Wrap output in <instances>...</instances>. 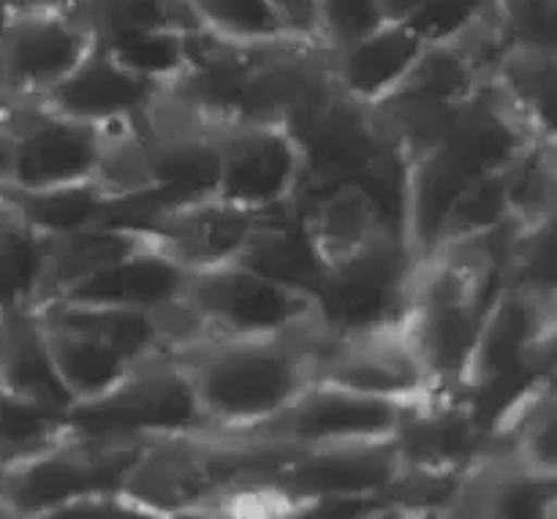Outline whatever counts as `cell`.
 I'll list each match as a JSON object with an SVG mask.
<instances>
[{
    "mask_svg": "<svg viewBox=\"0 0 557 519\" xmlns=\"http://www.w3.org/2000/svg\"><path fill=\"white\" fill-rule=\"evenodd\" d=\"M315 332L177 343L172 354L188 375L207 435L237 438L281 413L310 384Z\"/></svg>",
    "mask_w": 557,
    "mask_h": 519,
    "instance_id": "1",
    "label": "cell"
},
{
    "mask_svg": "<svg viewBox=\"0 0 557 519\" xmlns=\"http://www.w3.org/2000/svg\"><path fill=\"white\" fill-rule=\"evenodd\" d=\"M286 125L302 152V196L346 183L364 185L397 226L403 158L386 141L373 109L330 85Z\"/></svg>",
    "mask_w": 557,
    "mask_h": 519,
    "instance_id": "2",
    "label": "cell"
},
{
    "mask_svg": "<svg viewBox=\"0 0 557 519\" xmlns=\"http://www.w3.org/2000/svg\"><path fill=\"white\" fill-rule=\"evenodd\" d=\"M172 321L177 343L194 337H272L319 330L313 292L239 261L190 275L183 299L172 308Z\"/></svg>",
    "mask_w": 557,
    "mask_h": 519,
    "instance_id": "3",
    "label": "cell"
},
{
    "mask_svg": "<svg viewBox=\"0 0 557 519\" xmlns=\"http://www.w3.org/2000/svg\"><path fill=\"white\" fill-rule=\"evenodd\" d=\"M5 125L3 188L38 190L98 180L136 123H87L38 101H0Z\"/></svg>",
    "mask_w": 557,
    "mask_h": 519,
    "instance_id": "4",
    "label": "cell"
},
{
    "mask_svg": "<svg viewBox=\"0 0 557 519\" xmlns=\"http://www.w3.org/2000/svg\"><path fill=\"white\" fill-rule=\"evenodd\" d=\"M141 441L90 438L76 430L63 444L0 466V517H58L87 495L123 490Z\"/></svg>",
    "mask_w": 557,
    "mask_h": 519,
    "instance_id": "5",
    "label": "cell"
},
{
    "mask_svg": "<svg viewBox=\"0 0 557 519\" xmlns=\"http://www.w3.org/2000/svg\"><path fill=\"white\" fill-rule=\"evenodd\" d=\"M417 261L389 232L337 267H326L315 286L321 335H359L406 324Z\"/></svg>",
    "mask_w": 557,
    "mask_h": 519,
    "instance_id": "6",
    "label": "cell"
},
{
    "mask_svg": "<svg viewBox=\"0 0 557 519\" xmlns=\"http://www.w3.org/2000/svg\"><path fill=\"white\" fill-rule=\"evenodd\" d=\"M69 417L90 438L141 441L152 435L207 433L188 375L172 351L139 362L112 392L74 406Z\"/></svg>",
    "mask_w": 557,
    "mask_h": 519,
    "instance_id": "7",
    "label": "cell"
},
{
    "mask_svg": "<svg viewBox=\"0 0 557 519\" xmlns=\"http://www.w3.org/2000/svg\"><path fill=\"white\" fill-rule=\"evenodd\" d=\"M417 403L359 395L341 386L310 381L270 422L226 441L267 446V449H319V446L389 441L395 438L400 422Z\"/></svg>",
    "mask_w": 557,
    "mask_h": 519,
    "instance_id": "8",
    "label": "cell"
},
{
    "mask_svg": "<svg viewBox=\"0 0 557 519\" xmlns=\"http://www.w3.org/2000/svg\"><path fill=\"white\" fill-rule=\"evenodd\" d=\"M250 479L281 490L294 504V517H302L313 504L389 495L406 479V468L389 438L319 449H277Z\"/></svg>",
    "mask_w": 557,
    "mask_h": 519,
    "instance_id": "9",
    "label": "cell"
},
{
    "mask_svg": "<svg viewBox=\"0 0 557 519\" xmlns=\"http://www.w3.org/2000/svg\"><path fill=\"white\" fill-rule=\"evenodd\" d=\"M218 177L212 196L245 210L286 212L302 199V152L283 123H226L212 131Z\"/></svg>",
    "mask_w": 557,
    "mask_h": 519,
    "instance_id": "10",
    "label": "cell"
},
{
    "mask_svg": "<svg viewBox=\"0 0 557 519\" xmlns=\"http://www.w3.org/2000/svg\"><path fill=\"white\" fill-rule=\"evenodd\" d=\"M310 381L400 403L444 392L413 351L406 326L359 335L315 332L310 341Z\"/></svg>",
    "mask_w": 557,
    "mask_h": 519,
    "instance_id": "11",
    "label": "cell"
},
{
    "mask_svg": "<svg viewBox=\"0 0 557 519\" xmlns=\"http://www.w3.org/2000/svg\"><path fill=\"white\" fill-rule=\"evenodd\" d=\"M264 218V212L245 210L210 194L150 207L120 223L134 228L158 254L196 275L237 261Z\"/></svg>",
    "mask_w": 557,
    "mask_h": 519,
    "instance_id": "12",
    "label": "cell"
},
{
    "mask_svg": "<svg viewBox=\"0 0 557 519\" xmlns=\"http://www.w3.org/2000/svg\"><path fill=\"white\" fill-rule=\"evenodd\" d=\"M96 47L76 11L0 14V101H38Z\"/></svg>",
    "mask_w": 557,
    "mask_h": 519,
    "instance_id": "13",
    "label": "cell"
},
{
    "mask_svg": "<svg viewBox=\"0 0 557 519\" xmlns=\"http://www.w3.org/2000/svg\"><path fill=\"white\" fill-rule=\"evenodd\" d=\"M487 438V422L468 395L444 390L406 413L392 444L406 477H460L482 460Z\"/></svg>",
    "mask_w": 557,
    "mask_h": 519,
    "instance_id": "14",
    "label": "cell"
},
{
    "mask_svg": "<svg viewBox=\"0 0 557 519\" xmlns=\"http://www.w3.org/2000/svg\"><path fill=\"white\" fill-rule=\"evenodd\" d=\"M163 87L125 69L107 47H92L38 103L87 123H136Z\"/></svg>",
    "mask_w": 557,
    "mask_h": 519,
    "instance_id": "15",
    "label": "cell"
},
{
    "mask_svg": "<svg viewBox=\"0 0 557 519\" xmlns=\"http://www.w3.org/2000/svg\"><path fill=\"white\" fill-rule=\"evenodd\" d=\"M473 177L468 163L446 145L403 161L397 234L417 264L441 245L446 221Z\"/></svg>",
    "mask_w": 557,
    "mask_h": 519,
    "instance_id": "16",
    "label": "cell"
},
{
    "mask_svg": "<svg viewBox=\"0 0 557 519\" xmlns=\"http://www.w3.org/2000/svg\"><path fill=\"white\" fill-rule=\"evenodd\" d=\"M188 281V270L177 267L141 239V245H136L131 254L120 256L117 261L92 272L90 277L74 283L47 302L109 305V308L166 313L183 299Z\"/></svg>",
    "mask_w": 557,
    "mask_h": 519,
    "instance_id": "17",
    "label": "cell"
},
{
    "mask_svg": "<svg viewBox=\"0 0 557 519\" xmlns=\"http://www.w3.org/2000/svg\"><path fill=\"white\" fill-rule=\"evenodd\" d=\"M299 221L324 270L343 264L384 234L397 232L395 221L375 199L373 190L357 183L302 196Z\"/></svg>",
    "mask_w": 557,
    "mask_h": 519,
    "instance_id": "18",
    "label": "cell"
},
{
    "mask_svg": "<svg viewBox=\"0 0 557 519\" xmlns=\"http://www.w3.org/2000/svg\"><path fill=\"white\" fill-rule=\"evenodd\" d=\"M422 47L424 38L411 25L384 22L368 36L330 52L332 85L354 101L373 107L403 85Z\"/></svg>",
    "mask_w": 557,
    "mask_h": 519,
    "instance_id": "19",
    "label": "cell"
},
{
    "mask_svg": "<svg viewBox=\"0 0 557 519\" xmlns=\"http://www.w3.org/2000/svg\"><path fill=\"white\" fill-rule=\"evenodd\" d=\"M542 141L522 125L490 82L457 107L446 147L468 163L473 174L498 172L528 145Z\"/></svg>",
    "mask_w": 557,
    "mask_h": 519,
    "instance_id": "20",
    "label": "cell"
},
{
    "mask_svg": "<svg viewBox=\"0 0 557 519\" xmlns=\"http://www.w3.org/2000/svg\"><path fill=\"white\" fill-rule=\"evenodd\" d=\"M33 313L47 324L69 326L85 332L123 357L141 362L156 354L172 351L177 343L172 313H150V310L109 308V305H76V302H47L33 308Z\"/></svg>",
    "mask_w": 557,
    "mask_h": 519,
    "instance_id": "21",
    "label": "cell"
},
{
    "mask_svg": "<svg viewBox=\"0 0 557 519\" xmlns=\"http://www.w3.org/2000/svg\"><path fill=\"white\" fill-rule=\"evenodd\" d=\"M0 390L69 413L74 400L60 384L44 326L33 310L0 313Z\"/></svg>",
    "mask_w": 557,
    "mask_h": 519,
    "instance_id": "22",
    "label": "cell"
},
{
    "mask_svg": "<svg viewBox=\"0 0 557 519\" xmlns=\"http://www.w3.org/2000/svg\"><path fill=\"white\" fill-rule=\"evenodd\" d=\"M487 82L536 139H557V52L506 47Z\"/></svg>",
    "mask_w": 557,
    "mask_h": 519,
    "instance_id": "23",
    "label": "cell"
},
{
    "mask_svg": "<svg viewBox=\"0 0 557 519\" xmlns=\"http://www.w3.org/2000/svg\"><path fill=\"white\" fill-rule=\"evenodd\" d=\"M141 245V237L125 223H96L65 234H47V259H44L41 288L33 308L58 297L74 283L103 270L120 256ZM30 308V310H33Z\"/></svg>",
    "mask_w": 557,
    "mask_h": 519,
    "instance_id": "24",
    "label": "cell"
},
{
    "mask_svg": "<svg viewBox=\"0 0 557 519\" xmlns=\"http://www.w3.org/2000/svg\"><path fill=\"white\" fill-rule=\"evenodd\" d=\"M41 326L60 384L65 386L74 406L98 400L107 392H112L139 364L134 359L123 357L120 351H114V348H109L107 343L85 335V332L69 330V326L60 324H47V321H41Z\"/></svg>",
    "mask_w": 557,
    "mask_h": 519,
    "instance_id": "25",
    "label": "cell"
},
{
    "mask_svg": "<svg viewBox=\"0 0 557 519\" xmlns=\"http://www.w3.org/2000/svg\"><path fill=\"white\" fill-rule=\"evenodd\" d=\"M0 194L41 234H65L96 223H112L123 201V196L101 177L38 190L0 188Z\"/></svg>",
    "mask_w": 557,
    "mask_h": 519,
    "instance_id": "26",
    "label": "cell"
},
{
    "mask_svg": "<svg viewBox=\"0 0 557 519\" xmlns=\"http://www.w3.org/2000/svg\"><path fill=\"white\" fill-rule=\"evenodd\" d=\"M237 261L308 292L324 272V264L310 248L308 234L299 221V205L294 210L267 215Z\"/></svg>",
    "mask_w": 557,
    "mask_h": 519,
    "instance_id": "27",
    "label": "cell"
},
{
    "mask_svg": "<svg viewBox=\"0 0 557 519\" xmlns=\"http://www.w3.org/2000/svg\"><path fill=\"white\" fill-rule=\"evenodd\" d=\"M47 259V234L38 232L0 194V313L30 310L38 299Z\"/></svg>",
    "mask_w": 557,
    "mask_h": 519,
    "instance_id": "28",
    "label": "cell"
},
{
    "mask_svg": "<svg viewBox=\"0 0 557 519\" xmlns=\"http://www.w3.org/2000/svg\"><path fill=\"white\" fill-rule=\"evenodd\" d=\"M74 11L101 47L147 30L201 27L190 0H79Z\"/></svg>",
    "mask_w": 557,
    "mask_h": 519,
    "instance_id": "29",
    "label": "cell"
},
{
    "mask_svg": "<svg viewBox=\"0 0 557 519\" xmlns=\"http://www.w3.org/2000/svg\"><path fill=\"white\" fill-rule=\"evenodd\" d=\"M500 172L517 223L557 215V139L533 141Z\"/></svg>",
    "mask_w": 557,
    "mask_h": 519,
    "instance_id": "30",
    "label": "cell"
},
{
    "mask_svg": "<svg viewBox=\"0 0 557 519\" xmlns=\"http://www.w3.org/2000/svg\"><path fill=\"white\" fill-rule=\"evenodd\" d=\"M76 435L69 413L0 390V466L63 444Z\"/></svg>",
    "mask_w": 557,
    "mask_h": 519,
    "instance_id": "31",
    "label": "cell"
},
{
    "mask_svg": "<svg viewBox=\"0 0 557 519\" xmlns=\"http://www.w3.org/2000/svg\"><path fill=\"white\" fill-rule=\"evenodd\" d=\"M190 5L199 16L201 30L228 41L310 38L286 20L277 0H190Z\"/></svg>",
    "mask_w": 557,
    "mask_h": 519,
    "instance_id": "32",
    "label": "cell"
},
{
    "mask_svg": "<svg viewBox=\"0 0 557 519\" xmlns=\"http://www.w3.org/2000/svg\"><path fill=\"white\" fill-rule=\"evenodd\" d=\"M555 218L533 223H517L506 248L500 281L536 294L557 299V248Z\"/></svg>",
    "mask_w": 557,
    "mask_h": 519,
    "instance_id": "33",
    "label": "cell"
},
{
    "mask_svg": "<svg viewBox=\"0 0 557 519\" xmlns=\"http://www.w3.org/2000/svg\"><path fill=\"white\" fill-rule=\"evenodd\" d=\"M511 223H517V221H515V212H511V205H509V194H506L504 172L498 169V172L476 174V177L466 185V190L460 194V199H457L455 210H451L449 221H446V226H444L441 245L460 243V239L484 237V234L498 232V228L511 226Z\"/></svg>",
    "mask_w": 557,
    "mask_h": 519,
    "instance_id": "34",
    "label": "cell"
},
{
    "mask_svg": "<svg viewBox=\"0 0 557 519\" xmlns=\"http://www.w3.org/2000/svg\"><path fill=\"white\" fill-rule=\"evenodd\" d=\"M107 49L134 74L169 87L188 69L190 30H147L109 44Z\"/></svg>",
    "mask_w": 557,
    "mask_h": 519,
    "instance_id": "35",
    "label": "cell"
},
{
    "mask_svg": "<svg viewBox=\"0 0 557 519\" xmlns=\"http://www.w3.org/2000/svg\"><path fill=\"white\" fill-rule=\"evenodd\" d=\"M487 11L506 47L557 52V0H490Z\"/></svg>",
    "mask_w": 557,
    "mask_h": 519,
    "instance_id": "36",
    "label": "cell"
},
{
    "mask_svg": "<svg viewBox=\"0 0 557 519\" xmlns=\"http://www.w3.org/2000/svg\"><path fill=\"white\" fill-rule=\"evenodd\" d=\"M384 22L381 0H310V33L330 52L368 36Z\"/></svg>",
    "mask_w": 557,
    "mask_h": 519,
    "instance_id": "37",
    "label": "cell"
},
{
    "mask_svg": "<svg viewBox=\"0 0 557 519\" xmlns=\"http://www.w3.org/2000/svg\"><path fill=\"white\" fill-rule=\"evenodd\" d=\"M428 0H381L386 22H408Z\"/></svg>",
    "mask_w": 557,
    "mask_h": 519,
    "instance_id": "38",
    "label": "cell"
},
{
    "mask_svg": "<svg viewBox=\"0 0 557 519\" xmlns=\"http://www.w3.org/2000/svg\"><path fill=\"white\" fill-rule=\"evenodd\" d=\"M22 9H36V0H0V14L22 11Z\"/></svg>",
    "mask_w": 557,
    "mask_h": 519,
    "instance_id": "39",
    "label": "cell"
},
{
    "mask_svg": "<svg viewBox=\"0 0 557 519\" xmlns=\"http://www.w3.org/2000/svg\"><path fill=\"white\" fill-rule=\"evenodd\" d=\"M5 183V125H3V112H0V188Z\"/></svg>",
    "mask_w": 557,
    "mask_h": 519,
    "instance_id": "40",
    "label": "cell"
},
{
    "mask_svg": "<svg viewBox=\"0 0 557 519\" xmlns=\"http://www.w3.org/2000/svg\"><path fill=\"white\" fill-rule=\"evenodd\" d=\"M79 0H36V5L41 9H63V11H74Z\"/></svg>",
    "mask_w": 557,
    "mask_h": 519,
    "instance_id": "41",
    "label": "cell"
},
{
    "mask_svg": "<svg viewBox=\"0 0 557 519\" xmlns=\"http://www.w3.org/2000/svg\"><path fill=\"white\" fill-rule=\"evenodd\" d=\"M468 5H473V9H484V5L490 3V0H466Z\"/></svg>",
    "mask_w": 557,
    "mask_h": 519,
    "instance_id": "42",
    "label": "cell"
}]
</instances>
